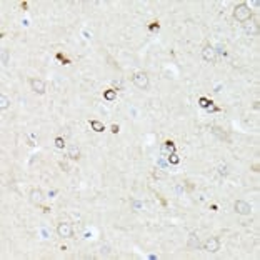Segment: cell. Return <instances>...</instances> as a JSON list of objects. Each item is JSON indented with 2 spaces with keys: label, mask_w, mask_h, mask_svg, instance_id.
<instances>
[{
  "label": "cell",
  "mask_w": 260,
  "mask_h": 260,
  "mask_svg": "<svg viewBox=\"0 0 260 260\" xmlns=\"http://www.w3.org/2000/svg\"><path fill=\"white\" fill-rule=\"evenodd\" d=\"M57 60H60V62H62V63H70V60L69 59H67V57L65 55H63V53H57Z\"/></svg>",
  "instance_id": "obj_21"
},
{
  "label": "cell",
  "mask_w": 260,
  "mask_h": 260,
  "mask_svg": "<svg viewBox=\"0 0 260 260\" xmlns=\"http://www.w3.org/2000/svg\"><path fill=\"white\" fill-rule=\"evenodd\" d=\"M169 162L173 163V165H177V163L180 162V158L177 157V154H170V155H169Z\"/></svg>",
  "instance_id": "obj_19"
},
{
  "label": "cell",
  "mask_w": 260,
  "mask_h": 260,
  "mask_svg": "<svg viewBox=\"0 0 260 260\" xmlns=\"http://www.w3.org/2000/svg\"><path fill=\"white\" fill-rule=\"evenodd\" d=\"M233 19L237 20V22H242V23L248 22V20L252 19V9L247 3H238L233 9Z\"/></svg>",
  "instance_id": "obj_1"
},
{
  "label": "cell",
  "mask_w": 260,
  "mask_h": 260,
  "mask_svg": "<svg viewBox=\"0 0 260 260\" xmlns=\"http://www.w3.org/2000/svg\"><path fill=\"white\" fill-rule=\"evenodd\" d=\"M67 157H70L72 160H77L80 157V150H78L77 145H70L69 147V152H67Z\"/></svg>",
  "instance_id": "obj_10"
},
{
  "label": "cell",
  "mask_w": 260,
  "mask_h": 260,
  "mask_svg": "<svg viewBox=\"0 0 260 260\" xmlns=\"http://www.w3.org/2000/svg\"><path fill=\"white\" fill-rule=\"evenodd\" d=\"M112 132L113 134H119V125H112Z\"/></svg>",
  "instance_id": "obj_26"
},
{
  "label": "cell",
  "mask_w": 260,
  "mask_h": 260,
  "mask_svg": "<svg viewBox=\"0 0 260 260\" xmlns=\"http://www.w3.org/2000/svg\"><path fill=\"white\" fill-rule=\"evenodd\" d=\"M252 170H254V172H258V163H254V165H252Z\"/></svg>",
  "instance_id": "obj_28"
},
{
  "label": "cell",
  "mask_w": 260,
  "mask_h": 260,
  "mask_svg": "<svg viewBox=\"0 0 260 260\" xmlns=\"http://www.w3.org/2000/svg\"><path fill=\"white\" fill-rule=\"evenodd\" d=\"M55 147L57 148H63V147H65V140H63L62 137H57L55 138Z\"/></svg>",
  "instance_id": "obj_18"
},
{
  "label": "cell",
  "mask_w": 260,
  "mask_h": 260,
  "mask_svg": "<svg viewBox=\"0 0 260 260\" xmlns=\"http://www.w3.org/2000/svg\"><path fill=\"white\" fill-rule=\"evenodd\" d=\"M235 212L240 213V215H250L252 207H250V204L245 202V200H237L235 202Z\"/></svg>",
  "instance_id": "obj_6"
},
{
  "label": "cell",
  "mask_w": 260,
  "mask_h": 260,
  "mask_svg": "<svg viewBox=\"0 0 260 260\" xmlns=\"http://www.w3.org/2000/svg\"><path fill=\"white\" fill-rule=\"evenodd\" d=\"M213 134H217L220 138H227V135H225V132H222V129H219V127H213Z\"/></svg>",
  "instance_id": "obj_20"
},
{
  "label": "cell",
  "mask_w": 260,
  "mask_h": 260,
  "mask_svg": "<svg viewBox=\"0 0 260 260\" xmlns=\"http://www.w3.org/2000/svg\"><path fill=\"white\" fill-rule=\"evenodd\" d=\"M158 27H160V25H158V22H152L148 28H150V30H158Z\"/></svg>",
  "instance_id": "obj_23"
},
{
  "label": "cell",
  "mask_w": 260,
  "mask_h": 260,
  "mask_svg": "<svg viewBox=\"0 0 260 260\" xmlns=\"http://www.w3.org/2000/svg\"><path fill=\"white\" fill-rule=\"evenodd\" d=\"M30 88L38 95L45 94V82L40 80V78H30Z\"/></svg>",
  "instance_id": "obj_7"
},
{
  "label": "cell",
  "mask_w": 260,
  "mask_h": 260,
  "mask_svg": "<svg viewBox=\"0 0 260 260\" xmlns=\"http://www.w3.org/2000/svg\"><path fill=\"white\" fill-rule=\"evenodd\" d=\"M220 173H222V175H225V173H227V170H225V167H220Z\"/></svg>",
  "instance_id": "obj_29"
},
{
  "label": "cell",
  "mask_w": 260,
  "mask_h": 260,
  "mask_svg": "<svg viewBox=\"0 0 260 260\" xmlns=\"http://www.w3.org/2000/svg\"><path fill=\"white\" fill-rule=\"evenodd\" d=\"M204 250L205 252H210V254H215V252H219L220 250V240L217 237H210V238H207V240L204 242Z\"/></svg>",
  "instance_id": "obj_3"
},
{
  "label": "cell",
  "mask_w": 260,
  "mask_h": 260,
  "mask_svg": "<svg viewBox=\"0 0 260 260\" xmlns=\"http://www.w3.org/2000/svg\"><path fill=\"white\" fill-rule=\"evenodd\" d=\"M90 127L94 132H104L105 130L104 122H100V120H90Z\"/></svg>",
  "instance_id": "obj_11"
},
{
  "label": "cell",
  "mask_w": 260,
  "mask_h": 260,
  "mask_svg": "<svg viewBox=\"0 0 260 260\" xmlns=\"http://www.w3.org/2000/svg\"><path fill=\"white\" fill-rule=\"evenodd\" d=\"M162 152L163 154H175V144H173L172 140H167L165 144H163V147H162Z\"/></svg>",
  "instance_id": "obj_9"
},
{
  "label": "cell",
  "mask_w": 260,
  "mask_h": 260,
  "mask_svg": "<svg viewBox=\"0 0 260 260\" xmlns=\"http://www.w3.org/2000/svg\"><path fill=\"white\" fill-rule=\"evenodd\" d=\"M198 104H200V107H204V109H207V107L212 104V100H208L207 97H200L198 98Z\"/></svg>",
  "instance_id": "obj_16"
},
{
  "label": "cell",
  "mask_w": 260,
  "mask_h": 260,
  "mask_svg": "<svg viewBox=\"0 0 260 260\" xmlns=\"http://www.w3.org/2000/svg\"><path fill=\"white\" fill-rule=\"evenodd\" d=\"M104 98H105V100H109V102L115 100V98H117V90H113V88H109V90H105V92H104Z\"/></svg>",
  "instance_id": "obj_12"
},
{
  "label": "cell",
  "mask_w": 260,
  "mask_h": 260,
  "mask_svg": "<svg viewBox=\"0 0 260 260\" xmlns=\"http://www.w3.org/2000/svg\"><path fill=\"white\" fill-rule=\"evenodd\" d=\"M207 110H208V112H220V107L213 105V102H212V104H210V105L207 107Z\"/></svg>",
  "instance_id": "obj_22"
},
{
  "label": "cell",
  "mask_w": 260,
  "mask_h": 260,
  "mask_svg": "<svg viewBox=\"0 0 260 260\" xmlns=\"http://www.w3.org/2000/svg\"><path fill=\"white\" fill-rule=\"evenodd\" d=\"M154 177H158V179H162V177H163V173H160L158 170H155V172H154Z\"/></svg>",
  "instance_id": "obj_24"
},
{
  "label": "cell",
  "mask_w": 260,
  "mask_h": 260,
  "mask_svg": "<svg viewBox=\"0 0 260 260\" xmlns=\"http://www.w3.org/2000/svg\"><path fill=\"white\" fill-rule=\"evenodd\" d=\"M60 167H62L63 170H69V165H67L65 162H60Z\"/></svg>",
  "instance_id": "obj_25"
},
{
  "label": "cell",
  "mask_w": 260,
  "mask_h": 260,
  "mask_svg": "<svg viewBox=\"0 0 260 260\" xmlns=\"http://www.w3.org/2000/svg\"><path fill=\"white\" fill-rule=\"evenodd\" d=\"M0 62H2V65H7V62H9V50L7 48L0 50Z\"/></svg>",
  "instance_id": "obj_13"
},
{
  "label": "cell",
  "mask_w": 260,
  "mask_h": 260,
  "mask_svg": "<svg viewBox=\"0 0 260 260\" xmlns=\"http://www.w3.org/2000/svg\"><path fill=\"white\" fill-rule=\"evenodd\" d=\"M30 202L35 204V205H40L42 202H44V194H42V190L34 188V190L30 192Z\"/></svg>",
  "instance_id": "obj_8"
},
{
  "label": "cell",
  "mask_w": 260,
  "mask_h": 260,
  "mask_svg": "<svg viewBox=\"0 0 260 260\" xmlns=\"http://www.w3.org/2000/svg\"><path fill=\"white\" fill-rule=\"evenodd\" d=\"M134 84H135V87L145 90V88L148 87V77H147V73H144V72L135 73V75H134Z\"/></svg>",
  "instance_id": "obj_4"
},
{
  "label": "cell",
  "mask_w": 260,
  "mask_h": 260,
  "mask_svg": "<svg viewBox=\"0 0 260 260\" xmlns=\"http://www.w3.org/2000/svg\"><path fill=\"white\" fill-rule=\"evenodd\" d=\"M100 255H102V257H109V255H110V247H109V245H102V247H100Z\"/></svg>",
  "instance_id": "obj_17"
},
{
  "label": "cell",
  "mask_w": 260,
  "mask_h": 260,
  "mask_svg": "<svg viewBox=\"0 0 260 260\" xmlns=\"http://www.w3.org/2000/svg\"><path fill=\"white\" fill-rule=\"evenodd\" d=\"M57 233L62 238H72L73 237V227L67 222H62L57 225Z\"/></svg>",
  "instance_id": "obj_2"
},
{
  "label": "cell",
  "mask_w": 260,
  "mask_h": 260,
  "mask_svg": "<svg viewBox=\"0 0 260 260\" xmlns=\"http://www.w3.org/2000/svg\"><path fill=\"white\" fill-rule=\"evenodd\" d=\"M202 57H204L205 62L215 63V60H217V50L212 47V45H205L204 50H202Z\"/></svg>",
  "instance_id": "obj_5"
},
{
  "label": "cell",
  "mask_w": 260,
  "mask_h": 260,
  "mask_svg": "<svg viewBox=\"0 0 260 260\" xmlns=\"http://www.w3.org/2000/svg\"><path fill=\"white\" fill-rule=\"evenodd\" d=\"M188 245L194 248H198V237H195V233H190V238H188Z\"/></svg>",
  "instance_id": "obj_14"
},
{
  "label": "cell",
  "mask_w": 260,
  "mask_h": 260,
  "mask_svg": "<svg viewBox=\"0 0 260 260\" xmlns=\"http://www.w3.org/2000/svg\"><path fill=\"white\" fill-rule=\"evenodd\" d=\"M9 105H10V100L5 97V95H2V97H0V109L7 110V109H9Z\"/></svg>",
  "instance_id": "obj_15"
},
{
  "label": "cell",
  "mask_w": 260,
  "mask_h": 260,
  "mask_svg": "<svg viewBox=\"0 0 260 260\" xmlns=\"http://www.w3.org/2000/svg\"><path fill=\"white\" fill-rule=\"evenodd\" d=\"M20 7H22L23 10H27V9H28V3H27V2H22V3H20Z\"/></svg>",
  "instance_id": "obj_27"
}]
</instances>
